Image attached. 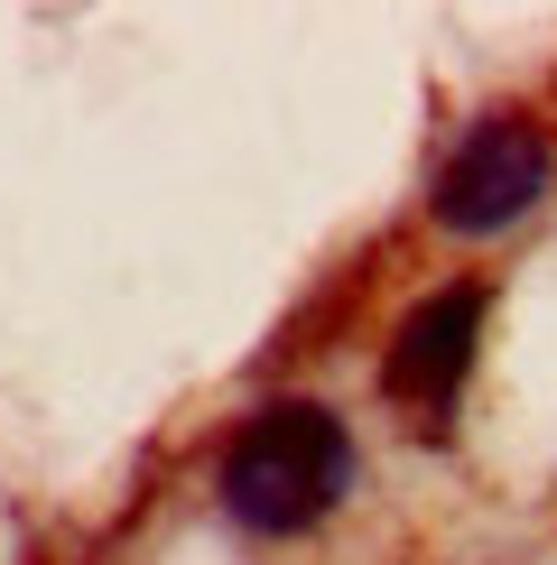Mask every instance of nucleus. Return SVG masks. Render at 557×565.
I'll return each instance as SVG.
<instances>
[{"instance_id":"nucleus-2","label":"nucleus","mask_w":557,"mask_h":565,"mask_svg":"<svg viewBox=\"0 0 557 565\" xmlns=\"http://www.w3.org/2000/svg\"><path fill=\"white\" fill-rule=\"evenodd\" d=\"M548 185H557L548 130L529 121V111H483V121H464V139L437 158L428 214H437V232H455V242H493V232L539 214Z\"/></svg>"},{"instance_id":"nucleus-1","label":"nucleus","mask_w":557,"mask_h":565,"mask_svg":"<svg viewBox=\"0 0 557 565\" xmlns=\"http://www.w3.org/2000/svg\"><path fill=\"white\" fill-rule=\"evenodd\" d=\"M214 491L232 510V529L251 537H307L344 510L354 491V427L325 398H270L223 436Z\"/></svg>"},{"instance_id":"nucleus-3","label":"nucleus","mask_w":557,"mask_h":565,"mask_svg":"<svg viewBox=\"0 0 557 565\" xmlns=\"http://www.w3.org/2000/svg\"><path fill=\"white\" fill-rule=\"evenodd\" d=\"M474 352H483V288L455 278V288L418 297L390 334V362H381V390L400 398L418 427H446L464 381H474Z\"/></svg>"}]
</instances>
